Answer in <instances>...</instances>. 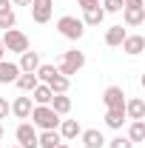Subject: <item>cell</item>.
I'll use <instances>...</instances> for the list:
<instances>
[{"mask_svg":"<svg viewBox=\"0 0 145 148\" xmlns=\"http://www.w3.org/2000/svg\"><path fill=\"white\" fill-rule=\"evenodd\" d=\"M17 77H20V69H17V63H9V60H0V83H3V86L14 83Z\"/></svg>","mask_w":145,"mask_h":148,"instance_id":"13","label":"cell"},{"mask_svg":"<svg viewBox=\"0 0 145 148\" xmlns=\"http://www.w3.org/2000/svg\"><path fill=\"white\" fill-rule=\"evenodd\" d=\"M14 83H17V88H20V91H34L40 80H37V74H23V71H20V77L14 80Z\"/></svg>","mask_w":145,"mask_h":148,"instance_id":"24","label":"cell"},{"mask_svg":"<svg viewBox=\"0 0 145 148\" xmlns=\"http://www.w3.org/2000/svg\"><path fill=\"white\" fill-rule=\"evenodd\" d=\"M29 9H31V20L34 23H49L51 12H54V0H31Z\"/></svg>","mask_w":145,"mask_h":148,"instance_id":"5","label":"cell"},{"mask_svg":"<svg viewBox=\"0 0 145 148\" xmlns=\"http://www.w3.org/2000/svg\"><path fill=\"white\" fill-rule=\"evenodd\" d=\"M100 6H103L105 14H117V12H122V0H103Z\"/></svg>","mask_w":145,"mask_h":148,"instance_id":"26","label":"cell"},{"mask_svg":"<svg viewBox=\"0 0 145 148\" xmlns=\"http://www.w3.org/2000/svg\"><path fill=\"white\" fill-rule=\"evenodd\" d=\"M3 134H6V128H3V123H0V140H3Z\"/></svg>","mask_w":145,"mask_h":148,"instance_id":"35","label":"cell"},{"mask_svg":"<svg viewBox=\"0 0 145 148\" xmlns=\"http://www.w3.org/2000/svg\"><path fill=\"white\" fill-rule=\"evenodd\" d=\"M46 86L51 88V94H66V91H68V86H71V80H68V77H63V74L57 71L54 77L46 83Z\"/></svg>","mask_w":145,"mask_h":148,"instance_id":"19","label":"cell"},{"mask_svg":"<svg viewBox=\"0 0 145 148\" xmlns=\"http://www.w3.org/2000/svg\"><path fill=\"white\" fill-rule=\"evenodd\" d=\"M12 148H20V145H12Z\"/></svg>","mask_w":145,"mask_h":148,"instance_id":"37","label":"cell"},{"mask_svg":"<svg viewBox=\"0 0 145 148\" xmlns=\"http://www.w3.org/2000/svg\"><path fill=\"white\" fill-rule=\"evenodd\" d=\"M12 3H17V6H29L31 0H12Z\"/></svg>","mask_w":145,"mask_h":148,"instance_id":"33","label":"cell"},{"mask_svg":"<svg viewBox=\"0 0 145 148\" xmlns=\"http://www.w3.org/2000/svg\"><path fill=\"white\" fill-rule=\"evenodd\" d=\"M29 117H31V125H37L43 131H54L60 125V114H54L51 106H34Z\"/></svg>","mask_w":145,"mask_h":148,"instance_id":"1","label":"cell"},{"mask_svg":"<svg viewBox=\"0 0 145 148\" xmlns=\"http://www.w3.org/2000/svg\"><path fill=\"white\" fill-rule=\"evenodd\" d=\"M34 74H37V80H43V83H49V80H51V77L57 74V66H51V63H40Z\"/></svg>","mask_w":145,"mask_h":148,"instance_id":"25","label":"cell"},{"mask_svg":"<svg viewBox=\"0 0 145 148\" xmlns=\"http://www.w3.org/2000/svg\"><path fill=\"white\" fill-rule=\"evenodd\" d=\"M125 117L128 120H145V103L140 100V97L125 100Z\"/></svg>","mask_w":145,"mask_h":148,"instance_id":"16","label":"cell"},{"mask_svg":"<svg viewBox=\"0 0 145 148\" xmlns=\"http://www.w3.org/2000/svg\"><path fill=\"white\" fill-rule=\"evenodd\" d=\"M125 29H122V26H111L108 32H105V46H111V49H114V46H122V40H125Z\"/></svg>","mask_w":145,"mask_h":148,"instance_id":"21","label":"cell"},{"mask_svg":"<svg viewBox=\"0 0 145 148\" xmlns=\"http://www.w3.org/2000/svg\"><path fill=\"white\" fill-rule=\"evenodd\" d=\"M128 140H131V143H145V120H131V125H128Z\"/></svg>","mask_w":145,"mask_h":148,"instance_id":"22","label":"cell"},{"mask_svg":"<svg viewBox=\"0 0 145 148\" xmlns=\"http://www.w3.org/2000/svg\"><path fill=\"white\" fill-rule=\"evenodd\" d=\"M57 32L66 37V40H80V37L85 34V26H83V20H77V17H71V14H63V17L57 20Z\"/></svg>","mask_w":145,"mask_h":148,"instance_id":"3","label":"cell"},{"mask_svg":"<svg viewBox=\"0 0 145 148\" xmlns=\"http://www.w3.org/2000/svg\"><path fill=\"white\" fill-rule=\"evenodd\" d=\"M31 108H34V106H31V97H17V100H14V103L9 106V111H12V114H14L17 120H29Z\"/></svg>","mask_w":145,"mask_h":148,"instance_id":"10","label":"cell"},{"mask_svg":"<svg viewBox=\"0 0 145 148\" xmlns=\"http://www.w3.org/2000/svg\"><path fill=\"white\" fill-rule=\"evenodd\" d=\"M105 20V12L100 9V6H94V9H85L83 12V26H100Z\"/></svg>","mask_w":145,"mask_h":148,"instance_id":"20","label":"cell"},{"mask_svg":"<svg viewBox=\"0 0 145 148\" xmlns=\"http://www.w3.org/2000/svg\"><path fill=\"white\" fill-rule=\"evenodd\" d=\"M57 131H60V137H63V140H77L83 128H80V123H77V120H60Z\"/></svg>","mask_w":145,"mask_h":148,"instance_id":"15","label":"cell"},{"mask_svg":"<svg viewBox=\"0 0 145 148\" xmlns=\"http://www.w3.org/2000/svg\"><path fill=\"white\" fill-rule=\"evenodd\" d=\"M6 117H9V100L0 97V120H6Z\"/></svg>","mask_w":145,"mask_h":148,"instance_id":"29","label":"cell"},{"mask_svg":"<svg viewBox=\"0 0 145 148\" xmlns=\"http://www.w3.org/2000/svg\"><path fill=\"white\" fill-rule=\"evenodd\" d=\"M122 20H125V26H142L145 23V6H125L122 9Z\"/></svg>","mask_w":145,"mask_h":148,"instance_id":"8","label":"cell"},{"mask_svg":"<svg viewBox=\"0 0 145 148\" xmlns=\"http://www.w3.org/2000/svg\"><path fill=\"white\" fill-rule=\"evenodd\" d=\"M37 66H40V54H37V51H23V54H20L17 69H20L23 74H34Z\"/></svg>","mask_w":145,"mask_h":148,"instance_id":"11","label":"cell"},{"mask_svg":"<svg viewBox=\"0 0 145 148\" xmlns=\"http://www.w3.org/2000/svg\"><path fill=\"white\" fill-rule=\"evenodd\" d=\"M31 94H34V106H49V103H51V97H54L51 88H49L46 83H37V88H34Z\"/></svg>","mask_w":145,"mask_h":148,"instance_id":"23","label":"cell"},{"mask_svg":"<svg viewBox=\"0 0 145 148\" xmlns=\"http://www.w3.org/2000/svg\"><path fill=\"white\" fill-rule=\"evenodd\" d=\"M3 54H6V49H3V43H0V60H3Z\"/></svg>","mask_w":145,"mask_h":148,"instance_id":"34","label":"cell"},{"mask_svg":"<svg viewBox=\"0 0 145 148\" xmlns=\"http://www.w3.org/2000/svg\"><path fill=\"white\" fill-rule=\"evenodd\" d=\"M108 148H134V143H131L128 137H114L108 143Z\"/></svg>","mask_w":145,"mask_h":148,"instance_id":"28","label":"cell"},{"mask_svg":"<svg viewBox=\"0 0 145 148\" xmlns=\"http://www.w3.org/2000/svg\"><path fill=\"white\" fill-rule=\"evenodd\" d=\"M125 6H142V0H122V9Z\"/></svg>","mask_w":145,"mask_h":148,"instance_id":"32","label":"cell"},{"mask_svg":"<svg viewBox=\"0 0 145 148\" xmlns=\"http://www.w3.org/2000/svg\"><path fill=\"white\" fill-rule=\"evenodd\" d=\"M3 49L6 51H14V54H23V51H29V37L17 32V29H9V32H3Z\"/></svg>","mask_w":145,"mask_h":148,"instance_id":"4","label":"cell"},{"mask_svg":"<svg viewBox=\"0 0 145 148\" xmlns=\"http://www.w3.org/2000/svg\"><path fill=\"white\" fill-rule=\"evenodd\" d=\"M142 49H145V37L142 34H125V40H122V51L131 57H137V54H142Z\"/></svg>","mask_w":145,"mask_h":148,"instance_id":"9","label":"cell"},{"mask_svg":"<svg viewBox=\"0 0 145 148\" xmlns=\"http://www.w3.org/2000/svg\"><path fill=\"white\" fill-rule=\"evenodd\" d=\"M14 137H17L20 148H37V128L31 123H20L17 131H14Z\"/></svg>","mask_w":145,"mask_h":148,"instance_id":"6","label":"cell"},{"mask_svg":"<svg viewBox=\"0 0 145 148\" xmlns=\"http://www.w3.org/2000/svg\"><path fill=\"white\" fill-rule=\"evenodd\" d=\"M103 103H105V108H125V91L120 86H108L103 91Z\"/></svg>","mask_w":145,"mask_h":148,"instance_id":"7","label":"cell"},{"mask_svg":"<svg viewBox=\"0 0 145 148\" xmlns=\"http://www.w3.org/2000/svg\"><path fill=\"white\" fill-rule=\"evenodd\" d=\"M125 108H108L105 111V125L108 128H114V131H120L122 125H125Z\"/></svg>","mask_w":145,"mask_h":148,"instance_id":"14","label":"cell"},{"mask_svg":"<svg viewBox=\"0 0 145 148\" xmlns=\"http://www.w3.org/2000/svg\"><path fill=\"white\" fill-rule=\"evenodd\" d=\"M49 106H51V111H54V114H60V117H63V114H68V111H71V97H66V94H54Z\"/></svg>","mask_w":145,"mask_h":148,"instance_id":"18","label":"cell"},{"mask_svg":"<svg viewBox=\"0 0 145 148\" xmlns=\"http://www.w3.org/2000/svg\"><path fill=\"white\" fill-rule=\"evenodd\" d=\"M6 12H12V0H0V14H6Z\"/></svg>","mask_w":145,"mask_h":148,"instance_id":"31","label":"cell"},{"mask_svg":"<svg viewBox=\"0 0 145 148\" xmlns=\"http://www.w3.org/2000/svg\"><path fill=\"white\" fill-rule=\"evenodd\" d=\"M80 140H83V145H85V148H103V145H105V137H103V131H97V128L80 131Z\"/></svg>","mask_w":145,"mask_h":148,"instance_id":"12","label":"cell"},{"mask_svg":"<svg viewBox=\"0 0 145 148\" xmlns=\"http://www.w3.org/2000/svg\"><path fill=\"white\" fill-rule=\"evenodd\" d=\"M57 148H68V145H66V143H60V145H57Z\"/></svg>","mask_w":145,"mask_h":148,"instance_id":"36","label":"cell"},{"mask_svg":"<svg viewBox=\"0 0 145 148\" xmlns=\"http://www.w3.org/2000/svg\"><path fill=\"white\" fill-rule=\"evenodd\" d=\"M63 143V137H60V131H43V134H37V148H57Z\"/></svg>","mask_w":145,"mask_h":148,"instance_id":"17","label":"cell"},{"mask_svg":"<svg viewBox=\"0 0 145 148\" xmlns=\"http://www.w3.org/2000/svg\"><path fill=\"white\" fill-rule=\"evenodd\" d=\"M80 3V9L85 12V9H94V6H100V0H77Z\"/></svg>","mask_w":145,"mask_h":148,"instance_id":"30","label":"cell"},{"mask_svg":"<svg viewBox=\"0 0 145 148\" xmlns=\"http://www.w3.org/2000/svg\"><path fill=\"white\" fill-rule=\"evenodd\" d=\"M83 66H85V54H83V51H77V49H71V51H63L57 71L63 74V77H68V80H71V74H77Z\"/></svg>","mask_w":145,"mask_h":148,"instance_id":"2","label":"cell"},{"mask_svg":"<svg viewBox=\"0 0 145 148\" xmlns=\"http://www.w3.org/2000/svg\"><path fill=\"white\" fill-rule=\"evenodd\" d=\"M14 23H17V17H14V12H6V14H0V29H3V32L14 29Z\"/></svg>","mask_w":145,"mask_h":148,"instance_id":"27","label":"cell"}]
</instances>
